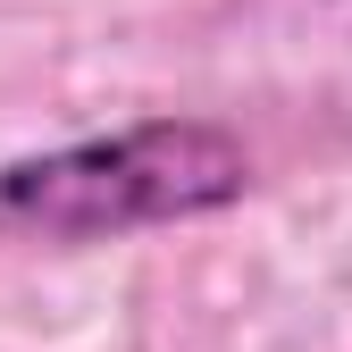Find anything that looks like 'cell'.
Segmentation results:
<instances>
[{
	"label": "cell",
	"instance_id": "6da1fadb",
	"mask_svg": "<svg viewBox=\"0 0 352 352\" xmlns=\"http://www.w3.org/2000/svg\"><path fill=\"white\" fill-rule=\"evenodd\" d=\"M252 193V151L218 118H126L101 135L0 160V235L17 243H126L193 227Z\"/></svg>",
	"mask_w": 352,
	"mask_h": 352
}]
</instances>
